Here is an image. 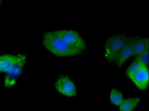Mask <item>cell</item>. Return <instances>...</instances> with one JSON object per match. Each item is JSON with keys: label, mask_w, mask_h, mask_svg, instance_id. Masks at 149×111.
Instances as JSON below:
<instances>
[{"label": "cell", "mask_w": 149, "mask_h": 111, "mask_svg": "<svg viewBox=\"0 0 149 111\" xmlns=\"http://www.w3.org/2000/svg\"><path fill=\"white\" fill-rule=\"evenodd\" d=\"M139 101L140 99L138 97L126 98L120 105V111H133L137 107Z\"/></svg>", "instance_id": "10"}, {"label": "cell", "mask_w": 149, "mask_h": 111, "mask_svg": "<svg viewBox=\"0 0 149 111\" xmlns=\"http://www.w3.org/2000/svg\"><path fill=\"white\" fill-rule=\"evenodd\" d=\"M17 56L6 54L0 56V73H7L16 60Z\"/></svg>", "instance_id": "9"}, {"label": "cell", "mask_w": 149, "mask_h": 111, "mask_svg": "<svg viewBox=\"0 0 149 111\" xmlns=\"http://www.w3.org/2000/svg\"><path fill=\"white\" fill-rule=\"evenodd\" d=\"M135 60L142 63L145 65L148 66L149 62V50L146 51L142 53L135 57Z\"/></svg>", "instance_id": "13"}, {"label": "cell", "mask_w": 149, "mask_h": 111, "mask_svg": "<svg viewBox=\"0 0 149 111\" xmlns=\"http://www.w3.org/2000/svg\"><path fill=\"white\" fill-rule=\"evenodd\" d=\"M26 62V56L22 54L17 55L15 62L6 73L4 85L6 88L13 87L16 83L17 79L23 72Z\"/></svg>", "instance_id": "4"}, {"label": "cell", "mask_w": 149, "mask_h": 111, "mask_svg": "<svg viewBox=\"0 0 149 111\" xmlns=\"http://www.w3.org/2000/svg\"><path fill=\"white\" fill-rule=\"evenodd\" d=\"M2 3H3V1H0V5H1Z\"/></svg>", "instance_id": "14"}, {"label": "cell", "mask_w": 149, "mask_h": 111, "mask_svg": "<svg viewBox=\"0 0 149 111\" xmlns=\"http://www.w3.org/2000/svg\"><path fill=\"white\" fill-rule=\"evenodd\" d=\"M110 99L112 104L120 106L123 100L122 93L117 89L112 88L111 92Z\"/></svg>", "instance_id": "12"}, {"label": "cell", "mask_w": 149, "mask_h": 111, "mask_svg": "<svg viewBox=\"0 0 149 111\" xmlns=\"http://www.w3.org/2000/svg\"><path fill=\"white\" fill-rule=\"evenodd\" d=\"M129 38L124 34H118L110 36L104 47V57L106 60L109 62H114L116 55Z\"/></svg>", "instance_id": "2"}, {"label": "cell", "mask_w": 149, "mask_h": 111, "mask_svg": "<svg viewBox=\"0 0 149 111\" xmlns=\"http://www.w3.org/2000/svg\"><path fill=\"white\" fill-rule=\"evenodd\" d=\"M135 84L136 87L141 90L147 88L149 83V71L148 67L129 77Z\"/></svg>", "instance_id": "7"}, {"label": "cell", "mask_w": 149, "mask_h": 111, "mask_svg": "<svg viewBox=\"0 0 149 111\" xmlns=\"http://www.w3.org/2000/svg\"><path fill=\"white\" fill-rule=\"evenodd\" d=\"M55 88L59 93L68 97L77 95V92L74 82L66 75L60 76L55 83Z\"/></svg>", "instance_id": "5"}, {"label": "cell", "mask_w": 149, "mask_h": 111, "mask_svg": "<svg viewBox=\"0 0 149 111\" xmlns=\"http://www.w3.org/2000/svg\"><path fill=\"white\" fill-rule=\"evenodd\" d=\"M149 50V38L139 36L133 38V56L136 57Z\"/></svg>", "instance_id": "8"}, {"label": "cell", "mask_w": 149, "mask_h": 111, "mask_svg": "<svg viewBox=\"0 0 149 111\" xmlns=\"http://www.w3.org/2000/svg\"><path fill=\"white\" fill-rule=\"evenodd\" d=\"M133 38H129L125 43L118 52L115 59L114 63L118 67L122 66L124 63L133 56Z\"/></svg>", "instance_id": "6"}, {"label": "cell", "mask_w": 149, "mask_h": 111, "mask_svg": "<svg viewBox=\"0 0 149 111\" xmlns=\"http://www.w3.org/2000/svg\"><path fill=\"white\" fill-rule=\"evenodd\" d=\"M53 32L71 47L82 52L86 48V43L77 32L68 30H57Z\"/></svg>", "instance_id": "3"}, {"label": "cell", "mask_w": 149, "mask_h": 111, "mask_svg": "<svg viewBox=\"0 0 149 111\" xmlns=\"http://www.w3.org/2000/svg\"><path fill=\"white\" fill-rule=\"evenodd\" d=\"M43 44L48 51L57 57H72L82 52L68 46L54 32H47L44 34Z\"/></svg>", "instance_id": "1"}, {"label": "cell", "mask_w": 149, "mask_h": 111, "mask_svg": "<svg viewBox=\"0 0 149 111\" xmlns=\"http://www.w3.org/2000/svg\"><path fill=\"white\" fill-rule=\"evenodd\" d=\"M146 67H148V66H146L138 61L134 60L127 69L126 72L127 75V77H130Z\"/></svg>", "instance_id": "11"}]
</instances>
